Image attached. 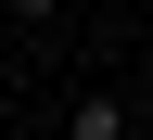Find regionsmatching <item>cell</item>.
<instances>
[{
  "mask_svg": "<svg viewBox=\"0 0 153 140\" xmlns=\"http://www.w3.org/2000/svg\"><path fill=\"white\" fill-rule=\"evenodd\" d=\"M64 140H140V127H128V115H115V89H89V102L64 115Z\"/></svg>",
  "mask_w": 153,
  "mask_h": 140,
  "instance_id": "1",
  "label": "cell"
},
{
  "mask_svg": "<svg viewBox=\"0 0 153 140\" xmlns=\"http://www.w3.org/2000/svg\"><path fill=\"white\" fill-rule=\"evenodd\" d=\"M13 26H64V0H13Z\"/></svg>",
  "mask_w": 153,
  "mask_h": 140,
  "instance_id": "2",
  "label": "cell"
},
{
  "mask_svg": "<svg viewBox=\"0 0 153 140\" xmlns=\"http://www.w3.org/2000/svg\"><path fill=\"white\" fill-rule=\"evenodd\" d=\"M140 140H153V102H140Z\"/></svg>",
  "mask_w": 153,
  "mask_h": 140,
  "instance_id": "3",
  "label": "cell"
}]
</instances>
